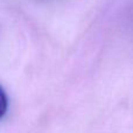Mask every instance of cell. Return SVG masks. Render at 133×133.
Returning <instances> with one entry per match:
<instances>
[{
  "mask_svg": "<svg viewBox=\"0 0 133 133\" xmlns=\"http://www.w3.org/2000/svg\"><path fill=\"white\" fill-rule=\"evenodd\" d=\"M7 111V96L2 88L0 87V118L4 117V115Z\"/></svg>",
  "mask_w": 133,
  "mask_h": 133,
  "instance_id": "cell-1",
  "label": "cell"
}]
</instances>
